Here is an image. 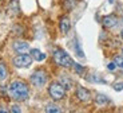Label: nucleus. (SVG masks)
I'll return each mask as SVG.
<instances>
[{"instance_id": "nucleus-1", "label": "nucleus", "mask_w": 123, "mask_h": 113, "mask_svg": "<svg viewBox=\"0 0 123 113\" xmlns=\"http://www.w3.org/2000/svg\"><path fill=\"white\" fill-rule=\"evenodd\" d=\"M8 94L15 101H25L30 96V89L22 81H13L8 85Z\"/></svg>"}, {"instance_id": "nucleus-2", "label": "nucleus", "mask_w": 123, "mask_h": 113, "mask_svg": "<svg viewBox=\"0 0 123 113\" xmlns=\"http://www.w3.org/2000/svg\"><path fill=\"white\" fill-rule=\"evenodd\" d=\"M54 61H55L59 66H63V67L74 66V61L71 59V57L62 49H56L55 51H54Z\"/></svg>"}, {"instance_id": "nucleus-3", "label": "nucleus", "mask_w": 123, "mask_h": 113, "mask_svg": "<svg viewBox=\"0 0 123 113\" xmlns=\"http://www.w3.org/2000/svg\"><path fill=\"white\" fill-rule=\"evenodd\" d=\"M48 93L49 96L52 97V100L59 101V100H63L66 96V89L63 88L60 82H52L48 88Z\"/></svg>"}, {"instance_id": "nucleus-4", "label": "nucleus", "mask_w": 123, "mask_h": 113, "mask_svg": "<svg viewBox=\"0 0 123 113\" xmlns=\"http://www.w3.org/2000/svg\"><path fill=\"white\" fill-rule=\"evenodd\" d=\"M31 82L34 86H37V88H42L47 83V74L46 71L43 70H36L32 75H31Z\"/></svg>"}, {"instance_id": "nucleus-5", "label": "nucleus", "mask_w": 123, "mask_h": 113, "mask_svg": "<svg viewBox=\"0 0 123 113\" xmlns=\"http://www.w3.org/2000/svg\"><path fill=\"white\" fill-rule=\"evenodd\" d=\"M32 63V57L28 54H19L13 58V65L16 67H30Z\"/></svg>"}, {"instance_id": "nucleus-6", "label": "nucleus", "mask_w": 123, "mask_h": 113, "mask_svg": "<svg viewBox=\"0 0 123 113\" xmlns=\"http://www.w3.org/2000/svg\"><path fill=\"white\" fill-rule=\"evenodd\" d=\"M13 50H15L18 54H25L27 51H30V45H28L27 42L18 40V42L13 43Z\"/></svg>"}, {"instance_id": "nucleus-7", "label": "nucleus", "mask_w": 123, "mask_h": 113, "mask_svg": "<svg viewBox=\"0 0 123 113\" xmlns=\"http://www.w3.org/2000/svg\"><path fill=\"white\" fill-rule=\"evenodd\" d=\"M76 96H78V98H79L80 101H83V102H87V101H90V98H91L90 92L86 88H83V86H79V88L76 89Z\"/></svg>"}, {"instance_id": "nucleus-8", "label": "nucleus", "mask_w": 123, "mask_h": 113, "mask_svg": "<svg viewBox=\"0 0 123 113\" xmlns=\"http://www.w3.org/2000/svg\"><path fill=\"white\" fill-rule=\"evenodd\" d=\"M118 23V18L115 15H108V16H105L103 18V26L107 28H112L115 27Z\"/></svg>"}, {"instance_id": "nucleus-9", "label": "nucleus", "mask_w": 123, "mask_h": 113, "mask_svg": "<svg viewBox=\"0 0 123 113\" xmlns=\"http://www.w3.org/2000/svg\"><path fill=\"white\" fill-rule=\"evenodd\" d=\"M71 28V23H70V19L67 18V16H64V18L60 19V31L63 34H67L68 31H70Z\"/></svg>"}, {"instance_id": "nucleus-10", "label": "nucleus", "mask_w": 123, "mask_h": 113, "mask_svg": "<svg viewBox=\"0 0 123 113\" xmlns=\"http://www.w3.org/2000/svg\"><path fill=\"white\" fill-rule=\"evenodd\" d=\"M31 54H32V59H35V61H37V62H42V61L46 59V54L42 53L37 49H32L31 50Z\"/></svg>"}, {"instance_id": "nucleus-11", "label": "nucleus", "mask_w": 123, "mask_h": 113, "mask_svg": "<svg viewBox=\"0 0 123 113\" xmlns=\"http://www.w3.org/2000/svg\"><path fill=\"white\" fill-rule=\"evenodd\" d=\"M8 12L11 14V15H18V14H19V3L16 1V0H12V1L9 3Z\"/></svg>"}, {"instance_id": "nucleus-12", "label": "nucleus", "mask_w": 123, "mask_h": 113, "mask_svg": "<svg viewBox=\"0 0 123 113\" xmlns=\"http://www.w3.org/2000/svg\"><path fill=\"white\" fill-rule=\"evenodd\" d=\"M59 82L63 85V88H64V89H71V88H72V81H71L67 75H62L60 80H59Z\"/></svg>"}, {"instance_id": "nucleus-13", "label": "nucleus", "mask_w": 123, "mask_h": 113, "mask_svg": "<svg viewBox=\"0 0 123 113\" xmlns=\"http://www.w3.org/2000/svg\"><path fill=\"white\" fill-rule=\"evenodd\" d=\"M7 75H8V73H7V67L4 66V63L0 62V81H4L7 78Z\"/></svg>"}, {"instance_id": "nucleus-14", "label": "nucleus", "mask_w": 123, "mask_h": 113, "mask_svg": "<svg viewBox=\"0 0 123 113\" xmlns=\"http://www.w3.org/2000/svg\"><path fill=\"white\" fill-rule=\"evenodd\" d=\"M46 112L47 113H59L60 112V108L56 106V105H52V104H49L46 106Z\"/></svg>"}, {"instance_id": "nucleus-15", "label": "nucleus", "mask_w": 123, "mask_h": 113, "mask_svg": "<svg viewBox=\"0 0 123 113\" xmlns=\"http://www.w3.org/2000/svg\"><path fill=\"white\" fill-rule=\"evenodd\" d=\"M107 102H108V98L106 97L105 94H98L96 96V104L105 105V104H107Z\"/></svg>"}, {"instance_id": "nucleus-16", "label": "nucleus", "mask_w": 123, "mask_h": 113, "mask_svg": "<svg viewBox=\"0 0 123 113\" xmlns=\"http://www.w3.org/2000/svg\"><path fill=\"white\" fill-rule=\"evenodd\" d=\"M114 62H115V65H117L118 69L123 71V57H119V55H117V57L114 58Z\"/></svg>"}, {"instance_id": "nucleus-17", "label": "nucleus", "mask_w": 123, "mask_h": 113, "mask_svg": "<svg viewBox=\"0 0 123 113\" xmlns=\"http://www.w3.org/2000/svg\"><path fill=\"white\" fill-rule=\"evenodd\" d=\"M75 51H76L78 57H80V58H83L84 57L83 51H82V49H80V46H79V43H75Z\"/></svg>"}, {"instance_id": "nucleus-18", "label": "nucleus", "mask_w": 123, "mask_h": 113, "mask_svg": "<svg viewBox=\"0 0 123 113\" xmlns=\"http://www.w3.org/2000/svg\"><path fill=\"white\" fill-rule=\"evenodd\" d=\"M74 67H75V71H76V73H79V74H82L84 71V67L80 66L79 63H74Z\"/></svg>"}, {"instance_id": "nucleus-19", "label": "nucleus", "mask_w": 123, "mask_h": 113, "mask_svg": "<svg viewBox=\"0 0 123 113\" xmlns=\"http://www.w3.org/2000/svg\"><path fill=\"white\" fill-rule=\"evenodd\" d=\"M107 69H108V70H111V71L115 70V69H117V65H115V62H110V63L107 65Z\"/></svg>"}, {"instance_id": "nucleus-20", "label": "nucleus", "mask_w": 123, "mask_h": 113, "mask_svg": "<svg viewBox=\"0 0 123 113\" xmlns=\"http://www.w3.org/2000/svg\"><path fill=\"white\" fill-rule=\"evenodd\" d=\"M11 110H12V112H16V113H20V112H22V110L19 109L18 105H12V106H11Z\"/></svg>"}, {"instance_id": "nucleus-21", "label": "nucleus", "mask_w": 123, "mask_h": 113, "mask_svg": "<svg viewBox=\"0 0 123 113\" xmlns=\"http://www.w3.org/2000/svg\"><path fill=\"white\" fill-rule=\"evenodd\" d=\"M114 89H115V90H120V89H123V82H120V83H117V85L114 86Z\"/></svg>"}, {"instance_id": "nucleus-22", "label": "nucleus", "mask_w": 123, "mask_h": 113, "mask_svg": "<svg viewBox=\"0 0 123 113\" xmlns=\"http://www.w3.org/2000/svg\"><path fill=\"white\" fill-rule=\"evenodd\" d=\"M120 35H122V38H123V30H122V32H120Z\"/></svg>"}, {"instance_id": "nucleus-23", "label": "nucleus", "mask_w": 123, "mask_h": 113, "mask_svg": "<svg viewBox=\"0 0 123 113\" xmlns=\"http://www.w3.org/2000/svg\"><path fill=\"white\" fill-rule=\"evenodd\" d=\"M122 57H123V49H122Z\"/></svg>"}]
</instances>
